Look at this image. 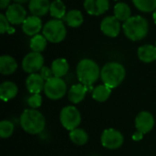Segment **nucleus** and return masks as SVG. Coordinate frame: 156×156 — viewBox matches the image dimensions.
Masks as SVG:
<instances>
[{
  "mask_svg": "<svg viewBox=\"0 0 156 156\" xmlns=\"http://www.w3.org/2000/svg\"><path fill=\"white\" fill-rule=\"evenodd\" d=\"M64 20L66 21L68 26L71 27H79L83 23V16L80 11L73 9L66 14Z\"/></svg>",
  "mask_w": 156,
  "mask_h": 156,
  "instance_id": "nucleus-25",
  "label": "nucleus"
},
{
  "mask_svg": "<svg viewBox=\"0 0 156 156\" xmlns=\"http://www.w3.org/2000/svg\"><path fill=\"white\" fill-rule=\"evenodd\" d=\"M10 2L11 0H0V8L1 9L7 8L10 5Z\"/></svg>",
  "mask_w": 156,
  "mask_h": 156,
  "instance_id": "nucleus-34",
  "label": "nucleus"
},
{
  "mask_svg": "<svg viewBox=\"0 0 156 156\" xmlns=\"http://www.w3.org/2000/svg\"><path fill=\"white\" fill-rule=\"evenodd\" d=\"M124 35L133 41L144 39L149 30L147 20L142 16H134L126 20L122 25Z\"/></svg>",
  "mask_w": 156,
  "mask_h": 156,
  "instance_id": "nucleus-4",
  "label": "nucleus"
},
{
  "mask_svg": "<svg viewBox=\"0 0 156 156\" xmlns=\"http://www.w3.org/2000/svg\"><path fill=\"white\" fill-rule=\"evenodd\" d=\"M69 69V65L65 58H59L55 59L51 64V70L54 77L62 78L64 77Z\"/></svg>",
  "mask_w": 156,
  "mask_h": 156,
  "instance_id": "nucleus-21",
  "label": "nucleus"
},
{
  "mask_svg": "<svg viewBox=\"0 0 156 156\" xmlns=\"http://www.w3.org/2000/svg\"><path fill=\"white\" fill-rule=\"evenodd\" d=\"M114 16L121 21H126L130 17H132V10L131 7L125 3H117L114 5Z\"/></svg>",
  "mask_w": 156,
  "mask_h": 156,
  "instance_id": "nucleus-23",
  "label": "nucleus"
},
{
  "mask_svg": "<svg viewBox=\"0 0 156 156\" xmlns=\"http://www.w3.org/2000/svg\"><path fill=\"white\" fill-rule=\"evenodd\" d=\"M15 2H16L17 4H24L26 2H27L28 0H14Z\"/></svg>",
  "mask_w": 156,
  "mask_h": 156,
  "instance_id": "nucleus-35",
  "label": "nucleus"
},
{
  "mask_svg": "<svg viewBox=\"0 0 156 156\" xmlns=\"http://www.w3.org/2000/svg\"><path fill=\"white\" fill-rule=\"evenodd\" d=\"M144 134L143 133H141V132H139V131L136 130V132L133 134L132 139H133L134 142H140L141 140L144 139Z\"/></svg>",
  "mask_w": 156,
  "mask_h": 156,
  "instance_id": "nucleus-33",
  "label": "nucleus"
},
{
  "mask_svg": "<svg viewBox=\"0 0 156 156\" xmlns=\"http://www.w3.org/2000/svg\"><path fill=\"white\" fill-rule=\"evenodd\" d=\"M9 21L6 18L5 15L4 14H0V32L1 34H5V32H7L10 28L9 27Z\"/></svg>",
  "mask_w": 156,
  "mask_h": 156,
  "instance_id": "nucleus-31",
  "label": "nucleus"
},
{
  "mask_svg": "<svg viewBox=\"0 0 156 156\" xmlns=\"http://www.w3.org/2000/svg\"><path fill=\"white\" fill-rule=\"evenodd\" d=\"M77 77L79 81L86 87L91 88L101 76V69L99 65L90 58L81 59L77 66Z\"/></svg>",
  "mask_w": 156,
  "mask_h": 156,
  "instance_id": "nucleus-2",
  "label": "nucleus"
},
{
  "mask_svg": "<svg viewBox=\"0 0 156 156\" xmlns=\"http://www.w3.org/2000/svg\"><path fill=\"white\" fill-rule=\"evenodd\" d=\"M59 120L62 126L69 132L78 128L81 122L80 111L73 105L66 106L60 111Z\"/></svg>",
  "mask_w": 156,
  "mask_h": 156,
  "instance_id": "nucleus-6",
  "label": "nucleus"
},
{
  "mask_svg": "<svg viewBox=\"0 0 156 156\" xmlns=\"http://www.w3.org/2000/svg\"><path fill=\"white\" fill-rule=\"evenodd\" d=\"M39 74H40L41 77L45 80V81L51 79L52 77H54L53 72H52V70H51V68H48V67H47V66H44V67L40 69Z\"/></svg>",
  "mask_w": 156,
  "mask_h": 156,
  "instance_id": "nucleus-32",
  "label": "nucleus"
},
{
  "mask_svg": "<svg viewBox=\"0 0 156 156\" xmlns=\"http://www.w3.org/2000/svg\"><path fill=\"white\" fill-rule=\"evenodd\" d=\"M88 90V87L81 83H78L71 86L69 90L68 91L69 101L73 104H78L81 102L85 99Z\"/></svg>",
  "mask_w": 156,
  "mask_h": 156,
  "instance_id": "nucleus-16",
  "label": "nucleus"
},
{
  "mask_svg": "<svg viewBox=\"0 0 156 156\" xmlns=\"http://www.w3.org/2000/svg\"><path fill=\"white\" fill-rule=\"evenodd\" d=\"M154 115L146 111L141 112L137 114L135 118V127L136 130L146 134L150 133L154 127Z\"/></svg>",
  "mask_w": 156,
  "mask_h": 156,
  "instance_id": "nucleus-10",
  "label": "nucleus"
},
{
  "mask_svg": "<svg viewBox=\"0 0 156 156\" xmlns=\"http://www.w3.org/2000/svg\"><path fill=\"white\" fill-rule=\"evenodd\" d=\"M138 58L144 63H151L156 61V47L154 45H144L137 50Z\"/></svg>",
  "mask_w": 156,
  "mask_h": 156,
  "instance_id": "nucleus-18",
  "label": "nucleus"
},
{
  "mask_svg": "<svg viewBox=\"0 0 156 156\" xmlns=\"http://www.w3.org/2000/svg\"><path fill=\"white\" fill-rule=\"evenodd\" d=\"M49 0H29L28 8L33 16H42L49 12Z\"/></svg>",
  "mask_w": 156,
  "mask_h": 156,
  "instance_id": "nucleus-17",
  "label": "nucleus"
},
{
  "mask_svg": "<svg viewBox=\"0 0 156 156\" xmlns=\"http://www.w3.org/2000/svg\"><path fill=\"white\" fill-rule=\"evenodd\" d=\"M45 80L38 73L29 74L26 80V87L32 94H39L45 87Z\"/></svg>",
  "mask_w": 156,
  "mask_h": 156,
  "instance_id": "nucleus-15",
  "label": "nucleus"
},
{
  "mask_svg": "<svg viewBox=\"0 0 156 156\" xmlns=\"http://www.w3.org/2000/svg\"><path fill=\"white\" fill-rule=\"evenodd\" d=\"M110 6L109 0H85L84 8L91 16H101L104 14Z\"/></svg>",
  "mask_w": 156,
  "mask_h": 156,
  "instance_id": "nucleus-13",
  "label": "nucleus"
},
{
  "mask_svg": "<svg viewBox=\"0 0 156 156\" xmlns=\"http://www.w3.org/2000/svg\"><path fill=\"white\" fill-rule=\"evenodd\" d=\"M155 47H156V42H155Z\"/></svg>",
  "mask_w": 156,
  "mask_h": 156,
  "instance_id": "nucleus-37",
  "label": "nucleus"
},
{
  "mask_svg": "<svg viewBox=\"0 0 156 156\" xmlns=\"http://www.w3.org/2000/svg\"><path fill=\"white\" fill-rule=\"evenodd\" d=\"M45 95L52 101H58L63 98L67 92V84L61 78L52 77L46 81L44 87Z\"/></svg>",
  "mask_w": 156,
  "mask_h": 156,
  "instance_id": "nucleus-7",
  "label": "nucleus"
},
{
  "mask_svg": "<svg viewBox=\"0 0 156 156\" xmlns=\"http://www.w3.org/2000/svg\"><path fill=\"white\" fill-rule=\"evenodd\" d=\"M18 92L17 86L12 81H4L0 85V98L4 101L14 99Z\"/></svg>",
  "mask_w": 156,
  "mask_h": 156,
  "instance_id": "nucleus-19",
  "label": "nucleus"
},
{
  "mask_svg": "<svg viewBox=\"0 0 156 156\" xmlns=\"http://www.w3.org/2000/svg\"><path fill=\"white\" fill-rule=\"evenodd\" d=\"M49 13L56 19L64 18L66 16V5L62 0H54L50 4Z\"/></svg>",
  "mask_w": 156,
  "mask_h": 156,
  "instance_id": "nucleus-26",
  "label": "nucleus"
},
{
  "mask_svg": "<svg viewBox=\"0 0 156 156\" xmlns=\"http://www.w3.org/2000/svg\"><path fill=\"white\" fill-rule=\"evenodd\" d=\"M69 139L76 145H84L89 140V135L87 132L80 128H76L69 132Z\"/></svg>",
  "mask_w": 156,
  "mask_h": 156,
  "instance_id": "nucleus-24",
  "label": "nucleus"
},
{
  "mask_svg": "<svg viewBox=\"0 0 156 156\" xmlns=\"http://www.w3.org/2000/svg\"><path fill=\"white\" fill-rule=\"evenodd\" d=\"M123 142L124 138L122 133L113 128L104 130L101 137V143L102 146L109 150H117L121 148L123 144Z\"/></svg>",
  "mask_w": 156,
  "mask_h": 156,
  "instance_id": "nucleus-8",
  "label": "nucleus"
},
{
  "mask_svg": "<svg viewBox=\"0 0 156 156\" xmlns=\"http://www.w3.org/2000/svg\"><path fill=\"white\" fill-rule=\"evenodd\" d=\"M43 36L51 43H59L64 40L67 30L64 23L60 19H52L48 21L43 27Z\"/></svg>",
  "mask_w": 156,
  "mask_h": 156,
  "instance_id": "nucleus-5",
  "label": "nucleus"
},
{
  "mask_svg": "<svg viewBox=\"0 0 156 156\" xmlns=\"http://www.w3.org/2000/svg\"><path fill=\"white\" fill-rule=\"evenodd\" d=\"M114 16H106L101 23V30L102 33L110 37H116L121 31V24Z\"/></svg>",
  "mask_w": 156,
  "mask_h": 156,
  "instance_id": "nucleus-12",
  "label": "nucleus"
},
{
  "mask_svg": "<svg viewBox=\"0 0 156 156\" xmlns=\"http://www.w3.org/2000/svg\"><path fill=\"white\" fill-rule=\"evenodd\" d=\"M5 16L13 25L23 24L27 18V11L20 4H13L6 8Z\"/></svg>",
  "mask_w": 156,
  "mask_h": 156,
  "instance_id": "nucleus-11",
  "label": "nucleus"
},
{
  "mask_svg": "<svg viewBox=\"0 0 156 156\" xmlns=\"http://www.w3.org/2000/svg\"><path fill=\"white\" fill-rule=\"evenodd\" d=\"M15 131V126L12 122L3 120L0 122V137L2 139L9 138Z\"/></svg>",
  "mask_w": 156,
  "mask_h": 156,
  "instance_id": "nucleus-29",
  "label": "nucleus"
},
{
  "mask_svg": "<svg viewBox=\"0 0 156 156\" xmlns=\"http://www.w3.org/2000/svg\"><path fill=\"white\" fill-rule=\"evenodd\" d=\"M20 126L29 134H38L45 129L46 120L44 115L36 109L25 110L19 119Z\"/></svg>",
  "mask_w": 156,
  "mask_h": 156,
  "instance_id": "nucleus-1",
  "label": "nucleus"
},
{
  "mask_svg": "<svg viewBox=\"0 0 156 156\" xmlns=\"http://www.w3.org/2000/svg\"><path fill=\"white\" fill-rule=\"evenodd\" d=\"M112 94V89L105 84L98 85L92 90V98L98 102L106 101Z\"/></svg>",
  "mask_w": 156,
  "mask_h": 156,
  "instance_id": "nucleus-22",
  "label": "nucleus"
},
{
  "mask_svg": "<svg viewBox=\"0 0 156 156\" xmlns=\"http://www.w3.org/2000/svg\"><path fill=\"white\" fill-rule=\"evenodd\" d=\"M44 67V58L41 53L30 52L22 60V69L28 74L37 73Z\"/></svg>",
  "mask_w": 156,
  "mask_h": 156,
  "instance_id": "nucleus-9",
  "label": "nucleus"
},
{
  "mask_svg": "<svg viewBox=\"0 0 156 156\" xmlns=\"http://www.w3.org/2000/svg\"><path fill=\"white\" fill-rule=\"evenodd\" d=\"M134 6L142 12L151 13L156 10V0H133Z\"/></svg>",
  "mask_w": 156,
  "mask_h": 156,
  "instance_id": "nucleus-28",
  "label": "nucleus"
},
{
  "mask_svg": "<svg viewBox=\"0 0 156 156\" xmlns=\"http://www.w3.org/2000/svg\"><path fill=\"white\" fill-rule=\"evenodd\" d=\"M28 105L31 107V109H37L42 104V97L40 94H32L28 100H27Z\"/></svg>",
  "mask_w": 156,
  "mask_h": 156,
  "instance_id": "nucleus-30",
  "label": "nucleus"
},
{
  "mask_svg": "<svg viewBox=\"0 0 156 156\" xmlns=\"http://www.w3.org/2000/svg\"><path fill=\"white\" fill-rule=\"evenodd\" d=\"M47 38L43 35H36L32 37L30 40V48L34 52H38L41 53L42 51L45 50L47 47Z\"/></svg>",
  "mask_w": 156,
  "mask_h": 156,
  "instance_id": "nucleus-27",
  "label": "nucleus"
},
{
  "mask_svg": "<svg viewBox=\"0 0 156 156\" xmlns=\"http://www.w3.org/2000/svg\"><path fill=\"white\" fill-rule=\"evenodd\" d=\"M126 70L123 65L118 62H109L101 70V78L106 86L111 89L117 88L124 80Z\"/></svg>",
  "mask_w": 156,
  "mask_h": 156,
  "instance_id": "nucleus-3",
  "label": "nucleus"
},
{
  "mask_svg": "<svg viewBox=\"0 0 156 156\" xmlns=\"http://www.w3.org/2000/svg\"><path fill=\"white\" fill-rule=\"evenodd\" d=\"M42 28V21L39 16H30L26 18L24 23L22 24L23 32L27 36H36Z\"/></svg>",
  "mask_w": 156,
  "mask_h": 156,
  "instance_id": "nucleus-14",
  "label": "nucleus"
},
{
  "mask_svg": "<svg viewBox=\"0 0 156 156\" xmlns=\"http://www.w3.org/2000/svg\"><path fill=\"white\" fill-rule=\"evenodd\" d=\"M17 69L16 59L9 55H3L0 58V73L3 75H11Z\"/></svg>",
  "mask_w": 156,
  "mask_h": 156,
  "instance_id": "nucleus-20",
  "label": "nucleus"
},
{
  "mask_svg": "<svg viewBox=\"0 0 156 156\" xmlns=\"http://www.w3.org/2000/svg\"><path fill=\"white\" fill-rule=\"evenodd\" d=\"M153 17H154V23L156 24V10L154 12V14H153Z\"/></svg>",
  "mask_w": 156,
  "mask_h": 156,
  "instance_id": "nucleus-36",
  "label": "nucleus"
}]
</instances>
